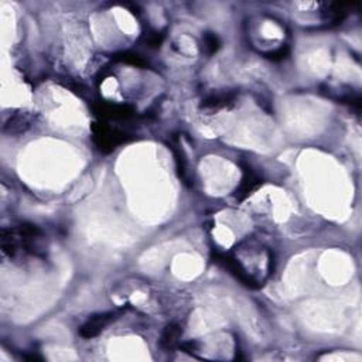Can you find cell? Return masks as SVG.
I'll return each instance as SVG.
<instances>
[{"label": "cell", "mask_w": 362, "mask_h": 362, "mask_svg": "<svg viewBox=\"0 0 362 362\" xmlns=\"http://www.w3.org/2000/svg\"><path fill=\"white\" fill-rule=\"evenodd\" d=\"M204 44H205V48L210 51V53H215L220 47V40L218 37L214 34H207L204 37Z\"/></svg>", "instance_id": "obj_4"}, {"label": "cell", "mask_w": 362, "mask_h": 362, "mask_svg": "<svg viewBox=\"0 0 362 362\" xmlns=\"http://www.w3.org/2000/svg\"><path fill=\"white\" fill-rule=\"evenodd\" d=\"M114 320H115V314L114 313H104V314L94 316V317L89 318L88 321L82 326L80 334L84 338H92V337L98 336Z\"/></svg>", "instance_id": "obj_1"}, {"label": "cell", "mask_w": 362, "mask_h": 362, "mask_svg": "<svg viewBox=\"0 0 362 362\" xmlns=\"http://www.w3.org/2000/svg\"><path fill=\"white\" fill-rule=\"evenodd\" d=\"M256 184H257V178H255V177H252V176L246 177V178L243 180V183H242L241 188H239L238 195L241 197V198H242V197H245L247 193H250V191H252L255 187H256Z\"/></svg>", "instance_id": "obj_3"}, {"label": "cell", "mask_w": 362, "mask_h": 362, "mask_svg": "<svg viewBox=\"0 0 362 362\" xmlns=\"http://www.w3.org/2000/svg\"><path fill=\"white\" fill-rule=\"evenodd\" d=\"M180 337H181V330H180V327L176 326V324H170V326L163 331V334H161L160 345H161L163 348H166V350H170V348H173V347L178 343Z\"/></svg>", "instance_id": "obj_2"}]
</instances>
